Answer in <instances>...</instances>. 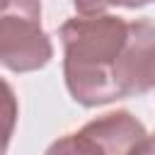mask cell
<instances>
[{
  "label": "cell",
  "instance_id": "6da1fadb",
  "mask_svg": "<svg viewBox=\"0 0 155 155\" xmlns=\"http://www.w3.org/2000/svg\"><path fill=\"white\" fill-rule=\"evenodd\" d=\"M68 92L85 107L150 92L155 82V29L150 19L80 15L61 27Z\"/></svg>",
  "mask_w": 155,
  "mask_h": 155
},
{
  "label": "cell",
  "instance_id": "7a4b0ae2",
  "mask_svg": "<svg viewBox=\"0 0 155 155\" xmlns=\"http://www.w3.org/2000/svg\"><path fill=\"white\" fill-rule=\"evenodd\" d=\"M53 46L41 29L39 0H0V65L15 73L44 68Z\"/></svg>",
  "mask_w": 155,
  "mask_h": 155
},
{
  "label": "cell",
  "instance_id": "3957f363",
  "mask_svg": "<svg viewBox=\"0 0 155 155\" xmlns=\"http://www.w3.org/2000/svg\"><path fill=\"white\" fill-rule=\"evenodd\" d=\"M140 145L150 150L148 131L131 114L114 111L51 145V153H131Z\"/></svg>",
  "mask_w": 155,
  "mask_h": 155
},
{
  "label": "cell",
  "instance_id": "277c9868",
  "mask_svg": "<svg viewBox=\"0 0 155 155\" xmlns=\"http://www.w3.org/2000/svg\"><path fill=\"white\" fill-rule=\"evenodd\" d=\"M15 124H17V97L12 87L5 80H0V153L7 150Z\"/></svg>",
  "mask_w": 155,
  "mask_h": 155
},
{
  "label": "cell",
  "instance_id": "5b68a950",
  "mask_svg": "<svg viewBox=\"0 0 155 155\" xmlns=\"http://www.w3.org/2000/svg\"><path fill=\"white\" fill-rule=\"evenodd\" d=\"M150 0H73L75 10L80 15H97V12H104L107 7L111 5H121V7H143L148 5Z\"/></svg>",
  "mask_w": 155,
  "mask_h": 155
}]
</instances>
